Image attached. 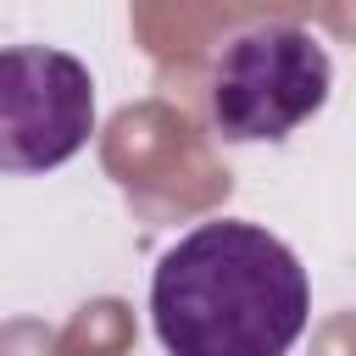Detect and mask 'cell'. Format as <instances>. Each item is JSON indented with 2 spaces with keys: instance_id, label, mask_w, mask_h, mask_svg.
<instances>
[{
  "instance_id": "cell-1",
  "label": "cell",
  "mask_w": 356,
  "mask_h": 356,
  "mask_svg": "<svg viewBox=\"0 0 356 356\" xmlns=\"http://www.w3.org/2000/svg\"><path fill=\"white\" fill-rule=\"evenodd\" d=\"M306 312L300 256L256 222H200L150 278L156 339L178 356H278L300 339Z\"/></svg>"
},
{
  "instance_id": "cell-2",
  "label": "cell",
  "mask_w": 356,
  "mask_h": 356,
  "mask_svg": "<svg viewBox=\"0 0 356 356\" xmlns=\"http://www.w3.org/2000/svg\"><path fill=\"white\" fill-rule=\"evenodd\" d=\"M334 89L328 50L295 22H256L234 33L206 78L211 128L234 145L284 139L323 111Z\"/></svg>"
},
{
  "instance_id": "cell-3",
  "label": "cell",
  "mask_w": 356,
  "mask_h": 356,
  "mask_svg": "<svg viewBox=\"0 0 356 356\" xmlns=\"http://www.w3.org/2000/svg\"><path fill=\"white\" fill-rule=\"evenodd\" d=\"M95 134V78L50 44L0 50V172H56Z\"/></svg>"
}]
</instances>
